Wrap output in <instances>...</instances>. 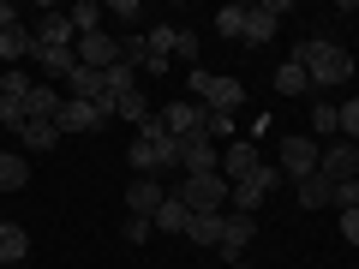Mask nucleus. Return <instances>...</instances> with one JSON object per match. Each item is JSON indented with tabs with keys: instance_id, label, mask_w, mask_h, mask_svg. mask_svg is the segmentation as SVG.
Segmentation results:
<instances>
[{
	"instance_id": "obj_19",
	"label": "nucleus",
	"mask_w": 359,
	"mask_h": 269,
	"mask_svg": "<svg viewBox=\"0 0 359 269\" xmlns=\"http://www.w3.org/2000/svg\"><path fill=\"white\" fill-rule=\"evenodd\" d=\"M25 54H36V36L25 25H6L0 30V60H25Z\"/></svg>"
},
{
	"instance_id": "obj_21",
	"label": "nucleus",
	"mask_w": 359,
	"mask_h": 269,
	"mask_svg": "<svg viewBox=\"0 0 359 269\" xmlns=\"http://www.w3.org/2000/svg\"><path fill=\"white\" fill-rule=\"evenodd\" d=\"M156 233H186V221H192V209L180 204V198H162V209H156Z\"/></svg>"
},
{
	"instance_id": "obj_23",
	"label": "nucleus",
	"mask_w": 359,
	"mask_h": 269,
	"mask_svg": "<svg viewBox=\"0 0 359 269\" xmlns=\"http://www.w3.org/2000/svg\"><path fill=\"white\" fill-rule=\"evenodd\" d=\"M306 90H311V78H306V66H299V60L276 66V96H306Z\"/></svg>"
},
{
	"instance_id": "obj_24",
	"label": "nucleus",
	"mask_w": 359,
	"mask_h": 269,
	"mask_svg": "<svg viewBox=\"0 0 359 269\" xmlns=\"http://www.w3.org/2000/svg\"><path fill=\"white\" fill-rule=\"evenodd\" d=\"M311 132H318V138H335V132H341V108L318 96V102H311Z\"/></svg>"
},
{
	"instance_id": "obj_5",
	"label": "nucleus",
	"mask_w": 359,
	"mask_h": 269,
	"mask_svg": "<svg viewBox=\"0 0 359 269\" xmlns=\"http://www.w3.org/2000/svg\"><path fill=\"white\" fill-rule=\"evenodd\" d=\"M228 192H233V186H228L222 174H198V179H180V192H174V198L198 216V209H228Z\"/></svg>"
},
{
	"instance_id": "obj_28",
	"label": "nucleus",
	"mask_w": 359,
	"mask_h": 269,
	"mask_svg": "<svg viewBox=\"0 0 359 269\" xmlns=\"http://www.w3.org/2000/svg\"><path fill=\"white\" fill-rule=\"evenodd\" d=\"M216 30H222L228 42H245V6H222V13H216Z\"/></svg>"
},
{
	"instance_id": "obj_17",
	"label": "nucleus",
	"mask_w": 359,
	"mask_h": 269,
	"mask_svg": "<svg viewBox=\"0 0 359 269\" xmlns=\"http://www.w3.org/2000/svg\"><path fill=\"white\" fill-rule=\"evenodd\" d=\"M294 192H299V204H306V209H335V186H330V179H323V174L299 179Z\"/></svg>"
},
{
	"instance_id": "obj_18",
	"label": "nucleus",
	"mask_w": 359,
	"mask_h": 269,
	"mask_svg": "<svg viewBox=\"0 0 359 269\" xmlns=\"http://www.w3.org/2000/svg\"><path fill=\"white\" fill-rule=\"evenodd\" d=\"M25 114H30V120H48V126H54V120H60V96H54L48 84H30V96H25Z\"/></svg>"
},
{
	"instance_id": "obj_30",
	"label": "nucleus",
	"mask_w": 359,
	"mask_h": 269,
	"mask_svg": "<svg viewBox=\"0 0 359 269\" xmlns=\"http://www.w3.org/2000/svg\"><path fill=\"white\" fill-rule=\"evenodd\" d=\"M0 126H13V132H25V126H30L25 96H0Z\"/></svg>"
},
{
	"instance_id": "obj_25",
	"label": "nucleus",
	"mask_w": 359,
	"mask_h": 269,
	"mask_svg": "<svg viewBox=\"0 0 359 269\" xmlns=\"http://www.w3.org/2000/svg\"><path fill=\"white\" fill-rule=\"evenodd\" d=\"M66 18H72V30H78V36H96V30H102V6H96V0H78V6H72Z\"/></svg>"
},
{
	"instance_id": "obj_22",
	"label": "nucleus",
	"mask_w": 359,
	"mask_h": 269,
	"mask_svg": "<svg viewBox=\"0 0 359 269\" xmlns=\"http://www.w3.org/2000/svg\"><path fill=\"white\" fill-rule=\"evenodd\" d=\"M25 251H30V233L18 221H0V263H18Z\"/></svg>"
},
{
	"instance_id": "obj_29",
	"label": "nucleus",
	"mask_w": 359,
	"mask_h": 269,
	"mask_svg": "<svg viewBox=\"0 0 359 269\" xmlns=\"http://www.w3.org/2000/svg\"><path fill=\"white\" fill-rule=\"evenodd\" d=\"M114 114H126L132 126H144V120H150V102H144V90H126V96L114 102Z\"/></svg>"
},
{
	"instance_id": "obj_26",
	"label": "nucleus",
	"mask_w": 359,
	"mask_h": 269,
	"mask_svg": "<svg viewBox=\"0 0 359 269\" xmlns=\"http://www.w3.org/2000/svg\"><path fill=\"white\" fill-rule=\"evenodd\" d=\"M25 179H30V162H25V156H0V192H18Z\"/></svg>"
},
{
	"instance_id": "obj_12",
	"label": "nucleus",
	"mask_w": 359,
	"mask_h": 269,
	"mask_svg": "<svg viewBox=\"0 0 359 269\" xmlns=\"http://www.w3.org/2000/svg\"><path fill=\"white\" fill-rule=\"evenodd\" d=\"M252 240H257V216H240V209H222V251H228V257H240Z\"/></svg>"
},
{
	"instance_id": "obj_4",
	"label": "nucleus",
	"mask_w": 359,
	"mask_h": 269,
	"mask_svg": "<svg viewBox=\"0 0 359 269\" xmlns=\"http://www.w3.org/2000/svg\"><path fill=\"white\" fill-rule=\"evenodd\" d=\"M318 162H323V144L318 138H282L276 144V167H282V179H311L318 174Z\"/></svg>"
},
{
	"instance_id": "obj_20",
	"label": "nucleus",
	"mask_w": 359,
	"mask_h": 269,
	"mask_svg": "<svg viewBox=\"0 0 359 269\" xmlns=\"http://www.w3.org/2000/svg\"><path fill=\"white\" fill-rule=\"evenodd\" d=\"M36 66L48 78H72L78 72V48H36Z\"/></svg>"
},
{
	"instance_id": "obj_33",
	"label": "nucleus",
	"mask_w": 359,
	"mask_h": 269,
	"mask_svg": "<svg viewBox=\"0 0 359 269\" xmlns=\"http://www.w3.org/2000/svg\"><path fill=\"white\" fill-rule=\"evenodd\" d=\"M150 233H156V221H150V216H126V240H132V245H144Z\"/></svg>"
},
{
	"instance_id": "obj_9",
	"label": "nucleus",
	"mask_w": 359,
	"mask_h": 269,
	"mask_svg": "<svg viewBox=\"0 0 359 269\" xmlns=\"http://www.w3.org/2000/svg\"><path fill=\"white\" fill-rule=\"evenodd\" d=\"M54 126H60V132H102V126H108V108H96V102H72V96H66Z\"/></svg>"
},
{
	"instance_id": "obj_37",
	"label": "nucleus",
	"mask_w": 359,
	"mask_h": 269,
	"mask_svg": "<svg viewBox=\"0 0 359 269\" xmlns=\"http://www.w3.org/2000/svg\"><path fill=\"white\" fill-rule=\"evenodd\" d=\"M341 240L359 245V209H341Z\"/></svg>"
},
{
	"instance_id": "obj_10",
	"label": "nucleus",
	"mask_w": 359,
	"mask_h": 269,
	"mask_svg": "<svg viewBox=\"0 0 359 269\" xmlns=\"http://www.w3.org/2000/svg\"><path fill=\"white\" fill-rule=\"evenodd\" d=\"M318 174L330 179V186H341V179H359V144H330L318 162Z\"/></svg>"
},
{
	"instance_id": "obj_35",
	"label": "nucleus",
	"mask_w": 359,
	"mask_h": 269,
	"mask_svg": "<svg viewBox=\"0 0 359 269\" xmlns=\"http://www.w3.org/2000/svg\"><path fill=\"white\" fill-rule=\"evenodd\" d=\"M341 132L347 144H359V102H341Z\"/></svg>"
},
{
	"instance_id": "obj_13",
	"label": "nucleus",
	"mask_w": 359,
	"mask_h": 269,
	"mask_svg": "<svg viewBox=\"0 0 359 269\" xmlns=\"http://www.w3.org/2000/svg\"><path fill=\"white\" fill-rule=\"evenodd\" d=\"M36 48H78V30L66 13H42L36 18Z\"/></svg>"
},
{
	"instance_id": "obj_27",
	"label": "nucleus",
	"mask_w": 359,
	"mask_h": 269,
	"mask_svg": "<svg viewBox=\"0 0 359 269\" xmlns=\"http://www.w3.org/2000/svg\"><path fill=\"white\" fill-rule=\"evenodd\" d=\"M18 138H25L30 150H54V144H60V126H48V120H30V126L18 132Z\"/></svg>"
},
{
	"instance_id": "obj_14",
	"label": "nucleus",
	"mask_w": 359,
	"mask_h": 269,
	"mask_svg": "<svg viewBox=\"0 0 359 269\" xmlns=\"http://www.w3.org/2000/svg\"><path fill=\"white\" fill-rule=\"evenodd\" d=\"M162 186H156V179H132V186H126V209H132V216H156V209H162Z\"/></svg>"
},
{
	"instance_id": "obj_32",
	"label": "nucleus",
	"mask_w": 359,
	"mask_h": 269,
	"mask_svg": "<svg viewBox=\"0 0 359 269\" xmlns=\"http://www.w3.org/2000/svg\"><path fill=\"white\" fill-rule=\"evenodd\" d=\"M0 96H30V72H18V66H13V72L0 78Z\"/></svg>"
},
{
	"instance_id": "obj_31",
	"label": "nucleus",
	"mask_w": 359,
	"mask_h": 269,
	"mask_svg": "<svg viewBox=\"0 0 359 269\" xmlns=\"http://www.w3.org/2000/svg\"><path fill=\"white\" fill-rule=\"evenodd\" d=\"M204 138L222 150V138H233V114H210V120H204Z\"/></svg>"
},
{
	"instance_id": "obj_8",
	"label": "nucleus",
	"mask_w": 359,
	"mask_h": 269,
	"mask_svg": "<svg viewBox=\"0 0 359 269\" xmlns=\"http://www.w3.org/2000/svg\"><path fill=\"white\" fill-rule=\"evenodd\" d=\"M114 60H120V36H108V30H96V36H78V66H90V72H108Z\"/></svg>"
},
{
	"instance_id": "obj_34",
	"label": "nucleus",
	"mask_w": 359,
	"mask_h": 269,
	"mask_svg": "<svg viewBox=\"0 0 359 269\" xmlns=\"http://www.w3.org/2000/svg\"><path fill=\"white\" fill-rule=\"evenodd\" d=\"M335 209H359V179H341L335 186Z\"/></svg>"
},
{
	"instance_id": "obj_2",
	"label": "nucleus",
	"mask_w": 359,
	"mask_h": 269,
	"mask_svg": "<svg viewBox=\"0 0 359 269\" xmlns=\"http://www.w3.org/2000/svg\"><path fill=\"white\" fill-rule=\"evenodd\" d=\"M174 156H180V138L162 126V114H150L138 126V144H132V179H150V174H162V167H174Z\"/></svg>"
},
{
	"instance_id": "obj_6",
	"label": "nucleus",
	"mask_w": 359,
	"mask_h": 269,
	"mask_svg": "<svg viewBox=\"0 0 359 269\" xmlns=\"http://www.w3.org/2000/svg\"><path fill=\"white\" fill-rule=\"evenodd\" d=\"M216 162H222V150L204 138V132H198V138H180V156H174V167H180L186 179H198V174H216Z\"/></svg>"
},
{
	"instance_id": "obj_38",
	"label": "nucleus",
	"mask_w": 359,
	"mask_h": 269,
	"mask_svg": "<svg viewBox=\"0 0 359 269\" xmlns=\"http://www.w3.org/2000/svg\"><path fill=\"white\" fill-rule=\"evenodd\" d=\"M6 25H18V13L6 6V0H0V30H6Z\"/></svg>"
},
{
	"instance_id": "obj_11",
	"label": "nucleus",
	"mask_w": 359,
	"mask_h": 269,
	"mask_svg": "<svg viewBox=\"0 0 359 269\" xmlns=\"http://www.w3.org/2000/svg\"><path fill=\"white\" fill-rule=\"evenodd\" d=\"M204 120H210V108H198V102H168L162 108V126L174 132V138H198Z\"/></svg>"
},
{
	"instance_id": "obj_16",
	"label": "nucleus",
	"mask_w": 359,
	"mask_h": 269,
	"mask_svg": "<svg viewBox=\"0 0 359 269\" xmlns=\"http://www.w3.org/2000/svg\"><path fill=\"white\" fill-rule=\"evenodd\" d=\"M186 240L192 245H222V209H198V216L186 221Z\"/></svg>"
},
{
	"instance_id": "obj_7",
	"label": "nucleus",
	"mask_w": 359,
	"mask_h": 269,
	"mask_svg": "<svg viewBox=\"0 0 359 269\" xmlns=\"http://www.w3.org/2000/svg\"><path fill=\"white\" fill-rule=\"evenodd\" d=\"M287 18V0H257V6H245V42L252 48H264L269 36H276V25Z\"/></svg>"
},
{
	"instance_id": "obj_3",
	"label": "nucleus",
	"mask_w": 359,
	"mask_h": 269,
	"mask_svg": "<svg viewBox=\"0 0 359 269\" xmlns=\"http://www.w3.org/2000/svg\"><path fill=\"white\" fill-rule=\"evenodd\" d=\"M192 102L210 108V114H233V108L245 102V84H240V78H216V72H204V66H192Z\"/></svg>"
},
{
	"instance_id": "obj_36",
	"label": "nucleus",
	"mask_w": 359,
	"mask_h": 269,
	"mask_svg": "<svg viewBox=\"0 0 359 269\" xmlns=\"http://www.w3.org/2000/svg\"><path fill=\"white\" fill-rule=\"evenodd\" d=\"M174 54H180V60H192V54H198V30H186V25H180V36H174Z\"/></svg>"
},
{
	"instance_id": "obj_40",
	"label": "nucleus",
	"mask_w": 359,
	"mask_h": 269,
	"mask_svg": "<svg viewBox=\"0 0 359 269\" xmlns=\"http://www.w3.org/2000/svg\"><path fill=\"white\" fill-rule=\"evenodd\" d=\"M0 269H18V263H0Z\"/></svg>"
},
{
	"instance_id": "obj_15",
	"label": "nucleus",
	"mask_w": 359,
	"mask_h": 269,
	"mask_svg": "<svg viewBox=\"0 0 359 269\" xmlns=\"http://www.w3.org/2000/svg\"><path fill=\"white\" fill-rule=\"evenodd\" d=\"M257 162H264V156H257L252 144H228V150H222V167H228V186H240V179L252 174Z\"/></svg>"
},
{
	"instance_id": "obj_1",
	"label": "nucleus",
	"mask_w": 359,
	"mask_h": 269,
	"mask_svg": "<svg viewBox=\"0 0 359 269\" xmlns=\"http://www.w3.org/2000/svg\"><path fill=\"white\" fill-rule=\"evenodd\" d=\"M287 60H299V66H306V78H311L318 90H335V84H347V78L359 72V66H353V54H347L341 42H323V36L299 42V48L287 54Z\"/></svg>"
},
{
	"instance_id": "obj_39",
	"label": "nucleus",
	"mask_w": 359,
	"mask_h": 269,
	"mask_svg": "<svg viewBox=\"0 0 359 269\" xmlns=\"http://www.w3.org/2000/svg\"><path fill=\"white\" fill-rule=\"evenodd\" d=\"M228 269H252V263H245V257H233V263H228Z\"/></svg>"
}]
</instances>
